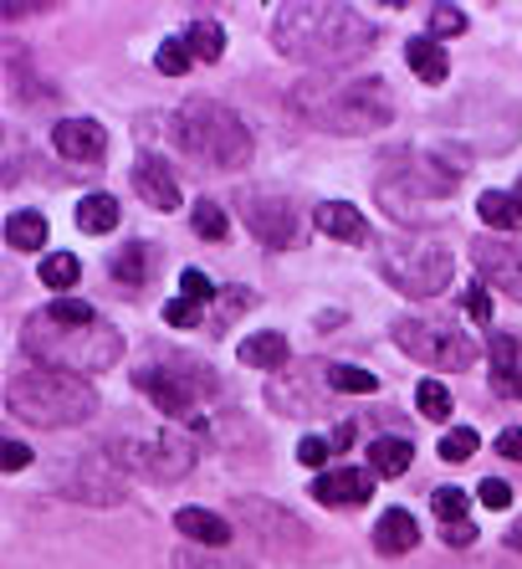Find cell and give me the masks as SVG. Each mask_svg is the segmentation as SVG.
Segmentation results:
<instances>
[{
	"instance_id": "obj_12",
	"label": "cell",
	"mask_w": 522,
	"mask_h": 569,
	"mask_svg": "<svg viewBox=\"0 0 522 569\" xmlns=\"http://www.w3.org/2000/svg\"><path fill=\"white\" fill-rule=\"evenodd\" d=\"M57 492L72 503H92V508H118L123 503V477L113 467V451H88L72 467L57 472Z\"/></svg>"
},
{
	"instance_id": "obj_6",
	"label": "cell",
	"mask_w": 522,
	"mask_h": 569,
	"mask_svg": "<svg viewBox=\"0 0 522 569\" xmlns=\"http://www.w3.org/2000/svg\"><path fill=\"white\" fill-rule=\"evenodd\" d=\"M174 144L210 170H241L251 159V129L215 98H190L174 113Z\"/></svg>"
},
{
	"instance_id": "obj_26",
	"label": "cell",
	"mask_w": 522,
	"mask_h": 569,
	"mask_svg": "<svg viewBox=\"0 0 522 569\" xmlns=\"http://www.w3.org/2000/svg\"><path fill=\"white\" fill-rule=\"evenodd\" d=\"M6 247H16V252H41V247H47V216L41 211L6 216Z\"/></svg>"
},
{
	"instance_id": "obj_45",
	"label": "cell",
	"mask_w": 522,
	"mask_h": 569,
	"mask_svg": "<svg viewBox=\"0 0 522 569\" xmlns=\"http://www.w3.org/2000/svg\"><path fill=\"white\" fill-rule=\"evenodd\" d=\"M496 451H502L508 462H522V431H518V426H512V431H502V437H496Z\"/></svg>"
},
{
	"instance_id": "obj_37",
	"label": "cell",
	"mask_w": 522,
	"mask_h": 569,
	"mask_svg": "<svg viewBox=\"0 0 522 569\" xmlns=\"http://www.w3.org/2000/svg\"><path fill=\"white\" fill-rule=\"evenodd\" d=\"M174 569H247V565L221 559L215 549H180V555H174Z\"/></svg>"
},
{
	"instance_id": "obj_23",
	"label": "cell",
	"mask_w": 522,
	"mask_h": 569,
	"mask_svg": "<svg viewBox=\"0 0 522 569\" xmlns=\"http://www.w3.org/2000/svg\"><path fill=\"white\" fill-rule=\"evenodd\" d=\"M313 221H318V231L333 241H364L369 237V221L353 211V206H343V200H323L313 211Z\"/></svg>"
},
{
	"instance_id": "obj_17",
	"label": "cell",
	"mask_w": 522,
	"mask_h": 569,
	"mask_svg": "<svg viewBox=\"0 0 522 569\" xmlns=\"http://www.w3.org/2000/svg\"><path fill=\"white\" fill-rule=\"evenodd\" d=\"M374 492V472H359V467H339V472H318L313 482V498L328 508H353V503H369Z\"/></svg>"
},
{
	"instance_id": "obj_15",
	"label": "cell",
	"mask_w": 522,
	"mask_h": 569,
	"mask_svg": "<svg viewBox=\"0 0 522 569\" xmlns=\"http://www.w3.org/2000/svg\"><path fill=\"white\" fill-rule=\"evenodd\" d=\"M471 257H476V272L492 288H502L508 298L522 303V241H476Z\"/></svg>"
},
{
	"instance_id": "obj_8",
	"label": "cell",
	"mask_w": 522,
	"mask_h": 569,
	"mask_svg": "<svg viewBox=\"0 0 522 569\" xmlns=\"http://www.w3.org/2000/svg\"><path fill=\"white\" fill-rule=\"evenodd\" d=\"M379 267L405 298H441L451 288V252L435 237H394L379 247Z\"/></svg>"
},
{
	"instance_id": "obj_47",
	"label": "cell",
	"mask_w": 522,
	"mask_h": 569,
	"mask_svg": "<svg viewBox=\"0 0 522 569\" xmlns=\"http://www.w3.org/2000/svg\"><path fill=\"white\" fill-rule=\"evenodd\" d=\"M471 539H476V529H471V523H451V529H445V543H451V549H466Z\"/></svg>"
},
{
	"instance_id": "obj_44",
	"label": "cell",
	"mask_w": 522,
	"mask_h": 569,
	"mask_svg": "<svg viewBox=\"0 0 522 569\" xmlns=\"http://www.w3.org/2000/svg\"><path fill=\"white\" fill-rule=\"evenodd\" d=\"M461 303H466V313L476 318V323H486V318H492V292H486L482 282H476V288H466V298H461Z\"/></svg>"
},
{
	"instance_id": "obj_2",
	"label": "cell",
	"mask_w": 522,
	"mask_h": 569,
	"mask_svg": "<svg viewBox=\"0 0 522 569\" xmlns=\"http://www.w3.org/2000/svg\"><path fill=\"white\" fill-rule=\"evenodd\" d=\"M21 345H27V355L37 359V365H47V370H67V375H103L118 365V355H123V333L108 323V318H98L88 303H78V298H57V303L37 308V313L27 318V329H21Z\"/></svg>"
},
{
	"instance_id": "obj_3",
	"label": "cell",
	"mask_w": 522,
	"mask_h": 569,
	"mask_svg": "<svg viewBox=\"0 0 522 569\" xmlns=\"http://www.w3.org/2000/svg\"><path fill=\"white\" fill-rule=\"evenodd\" d=\"M288 108L308 129L359 139L394 119V93L384 78H302L288 93Z\"/></svg>"
},
{
	"instance_id": "obj_48",
	"label": "cell",
	"mask_w": 522,
	"mask_h": 569,
	"mask_svg": "<svg viewBox=\"0 0 522 569\" xmlns=\"http://www.w3.org/2000/svg\"><path fill=\"white\" fill-rule=\"evenodd\" d=\"M508 549H522V523H512L508 529Z\"/></svg>"
},
{
	"instance_id": "obj_33",
	"label": "cell",
	"mask_w": 522,
	"mask_h": 569,
	"mask_svg": "<svg viewBox=\"0 0 522 569\" xmlns=\"http://www.w3.org/2000/svg\"><path fill=\"white\" fill-rule=\"evenodd\" d=\"M415 400H420V416H425V421H445V416L456 411V400H451V390H445L441 380H420Z\"/></svg>"
},
{
	"instance_id": "obj_41",
	"label": "cell",
	"mask_w": 522,
	"mask_h": 569,
	"mask_svg": "<svg viewBox=\"0 0 522 569\" xmlns=\"http://www.w3.org/2000/svg\"><path fill=\"white\" fill-rule=\"evenodd\" d=\"M180 298H190V303H200V308H205L210 298H215V282H210L205 272H195V267H190V272H184V278H180Z\"/></svg>"
},
{
	"instance_id": "obj_22",
	"label": "cell",
	"mask_w": 522,
	"mask_h": 569,
	"mask_svg": "<svg viewBox=\"0 0 522 569\" xmlns=\"http://www.w3.org/2000/svg\"><path fill=\"white\" fill-rule=\"evenodd\" d=\"M420 543V529H415V518L405 513V508H390V513L379 518L374 523V549L379 555H410V549H415Z\"/></svg>"
},
{
	"instance_id": "obj_7",
	"label": "cell",
	"mask_w": 522,
	"mask_h": 569,
	"mask_svg": "<svg viewBox=\"0 0 522 569\" xmlns=\"http://www.w3.org/2000/svg\"><path fill=\"white\" fill-rule=\"evenodd\" d=\"M164 365H139L133 370V385L144 390L149 400H154V411H164L170 421H190L200 426V406H205V396L215 390V375L200 370L195 359H180V355H159Z\"/></svg>"
},
{
	"instance_id": "obj_46",
	"label": "cell",
	"mask_w": 522,
	"mask_h": 569,
	"mask_svg": "<svg viewBox=\"0 0 522 569\" xmlns=\"http://www.w3.org/2000/svg\"><path fill=\"white\" fill-rule=\"evenodd\" d=\"M27 462H31V447H21V441H6V472H21Z\"/></svg>"
},
{
	"instance_id": "obj_13",
	"label": "cell",
	"mask_w": 522,
	"mask_h": 569,
	"mask_svg": "<svg viewBox=\"0 0 522 569\" xmlns=\"http://www.w3.org/2000/svg\"><path fill=\"white\" fill-rule=\"evenodd\" d=\"M235 518L251 523L257 539L267 549H277V555H302L313 543V533L302 529L298 513H288V508H277V503H261V498H235Z\"/></svg>"
},
{
	"instance_id": "obj_10",
	"label": "cell",
	"mask_w": 522,
	"mask_h": 569,
	"mask_svg": "<svg viewBox=\"0 0 522 569\" xmlns=\"http://www.w3.org/2000/svg\"><path fill=\"white\" fill-rule=\"evenodd\" d=\"M118 462L154 477V482H184V477L195 472V437L190 431H159L154 441L118 447Z\"/></svg>"
},
{
	"instance_id": "obj_49",
	"label": "cell",
	"mask_w": 522,
	"mask_h": 569,
	"mask_svg": "<svg viewBox=\"0 0 522 569\" xmlns=\"http://www.w3.org/2000/svg\"><path fill=\"white\" fill-rule=\"evenodd\" d=\"M518 206H522V180H518Z\"/></svg>"
},
{
	"instance_id": "obj_31",
	"label": "cell",
	"mask_w": 522,
	"mask_h": 569,
	"mask_svg": "<svg viewBox=\"0 0 522 569\" xmlns=\"http://www.w3.org/2000/svg\"><path fill=\"white\" fill-rule=\"evenodd\" d=\"M328 385H333V396H374L379 380L359 365H328Z\"/></svg>"
},
{
	"instance_id": "obj_19",
	"label": "cell",
	"mask_w": 522,
	"mask_h": 569,
	"mask_svg": "<svg viewBox=\"0 0 522 569\" xmlns=\"http://www.w3.org/2000/svg\"><path fill=\"white\" fill-rule=\"evenodd\" d=\"M133 190H139L154 211H180V186H174V174L164 159H139V164H133Z\"/></svg>"
},
{
	"instance_id": "obj_38",
	"label": "cell",
	"mask_w": 522,
	"mask_h": 569,
	"mask_svg": "<svg viewBox=\"0 0 522 569\" xmlns=\"http://www.w3.org/2000/svg\"><path fill=\"white\" fill-rule=\"evenodd\" d=\"M471 451H476V431H466V426H456V431H445V437H441V457H445V462H466Z\"/></svg>"
},
{
	"instance_id": "obj_43",
	"label": "cell",
	"mask_w": 522,
	"mask_h": 569,
	"mask_svg": "<svg viewBox=\"0 0 522 569\" xmlns=\"http://www.w3.org/2000/svg\"><path fill=\"white\" fill-rule=\"evenodd\" d=\"M476 498H482L486 508H508V503H512V488L502 482V477H486L482 488H476Z\"/></svg>"
},
{
	"instance_id": "obj_40",
	"label": "cell",
	"mask_w": 522,
	"mask_h": 569,
	"mask_svg": "<svg viewBox=\"0 0 522 569\" xmlns=\"http://www.w3.org/2000/svg\"><path fill=\"white\" fill-rule=\"evenodd\" d=\"M431 31H435V37H461V31H466L461 6H435V11H431Z\"/></svg>"
},
{
	"instance_id": "obj_24",
	"label": "cell",
	"mask_w": 522,
	"mask_h": 569,
	"mask_svg": "<svg viewBox=\"0 0 522 569\" xmlns=\"http://www.w3.org/2000/svg\"><path fill=\"white\" fill-rule=\"evenodd\" d=\"M405 62L420 82H441L445 72H451V57H445V47L435 37H410L405 41Z\"/></svg>"
},
{
	"instance_id": "obj_9",
	"label": "cell",
	"mask_w": 522,
	"mask_h": 569,
	"mask_svg": "<svg viewBox=\"0 0 522 569\" xmlns=\"http://www.w3.org/2000/svg\"><path fill=\"white\" fill-rule=\"evenodd\" d=\"M394 345L405 349L415 365H435V370H471L476 365V339L456 329V323H441V318H400L394 323Z\"/></svg>"
},
{
	"instance_id": "obj_32",
	"label": "cell",
	"mask_w": 522,
	"mask_h": 569,
	"mask_svg": "<svg viewBox=\"0 0 522 569\" xmlns=\"http://www.w3.org/2000/svg\"><path fill=\"white\" fill-rule=\"evenodd\" d=\"M82 278V262L72 252H52L47 262H41V282L52 292H72V282Z\"/></svg>"
},
{
	"instance_id": "obj_30",
	"label": "cell",
	"mask_w": 522,
	"mask_h": 569,
	"mask_svg": "<svg viewBox=\"0 0 522 569\" xmlns=\"http://www.w3.org/2000/svg\"><path fill=\"white\" fill-rule=\"evenodd\" d=\"M184 47H190V57H200V62H221L225 31L215 27V21H195V27L184 31Z\"/></svg>"
},
{
	"instance_id": "obj_18",
	"label": "cell",
	"mask_w": 522,
	"mask_h": 569,
	"mask_svg": "<svg viewBox=\"0 0 522 569\" xmlns=\"http://www.w3.org/2000/svg\"><path fill=\"white\" fill-rule=\"evenodd\" d=\"M486 365H492V390L508 400H522V345L512 333H496L486 345Z\"/></svg>"
},
{
	"instance_id": "obj_4",
	"label": "cell",
	"mask_w": 522,
	"mask_h": 569,
	"mask_svg": "<svg viewBox=\"0 0 522 569\" xmlns=\"http://www.w3.org/2000/svg\"><path fill=\"white\" fill-rule=\"evenodd\" d=\"M6 406H11V416L41 426V431H62V426H82L92 411H98V390H92L82 375L31 365V370L11 375Z\"/></svg>"
},
{
	"instance_id": "obj_25",
	"label": "cell",
	"mask_w": 522,
	"mask_h": 569,
	"mask_svg": "<svg viewBox=\"0 0 522 569\" xmlns=\"http://www.w3.org/2000/svg\"><path fill=\"white\" fill-rule=\"evenodd\" d=\"M149 267H154V247H149V241H129V247L108 262V272H113V282H123V288H139V282H149Z\"/></svg>"
},
{
	"instance_id": "obj_14",
	"label": "cell",
	"mask_w": 522,
	"mask_h": 569,
	"mask_svg": "<svg viewBox=\"0 0 522 569\" xmlns=\"http://www.w3.org/2000/svg\"><path fill=\"white\" fill-rule=\"evenodd\" d=\"M323 390H333V385H328V365L323 359H308V365L277 370V380L267 385V400H272L282 416H313Z\"/></svg>"
},
{
	"instance_id": "obj_28",
	"label": "cell",
	"mask_w": 522,
	"mask_h": 569,
	"mask_svg": "<svg viewBox=\"0 0 522 569\" xmlns=\"http://www.w3.org/2000/svg\"><path fill=\"white\" fill-rule=\"evenodd\" d=\"M476 216H482L492 231H512V226L522 221V206H518V196H502V190H482V200H476Z\"/></svg>"
},
{
	"instance_id": "obj_27",
	"label": "cell",
	"mask_w": 522,
	"mask_h": 569,
	"mask_svg": "<svg viewBox=\"0 0 522 569\" xmlns=\"http://www.w3.org/2000/svg\"><path fill=\"white\" fill-rule=\"evenodd\" d=\"M410 462H415V451H410L405 437H379L374 447H369V467H374L379 477H400L410 472Z\"/></svg>"
},
{
	"instance_id": "obj_29",
	"label": "cell",
	"mask_w": 522,
	"mask_h": 569,
	"mask_svg": "<svg viewBox=\"0 0 522 569\" xmlns=\"http://www.w3.org/2000/svg\"><path fill=\"white\" fill-rule=\"evenodd\" d=\"M118 216H123V211H118L113 196H88V200L78 206V226L88 231V237H103V231H113Z\"/></svg>"
},
{
	"instance_id": "obj_16",
	"label": "cell",
	"mask_w": 522,
	"mask_h": 569,
	"mask_svg": "<svg viewBox=\"0 0 522 569\" xmlns=\"http://www.w3.org/2000/svg\"><path fill=\"white\" fill-rule=\"evenodd\" d=\"M52 144L62 159H78V164H98L108 154V129L98 119H62L52 129Z\"/></svg>"
},
{
	"instance_id": "obj_5",
	"label": "cell",
	"mask_w": 522,
	"mask_h": 569,
	"mask_svg": "<svg viewBox=\"0 0 522 569\" xmlns=\"http://www.w3.org/2000/svg\"><path fill=\"white\" fill-rule=\"evenodd\" d=\"M384 174H379V206L394 221H425L435 206H445V196L456 190L461 164L441 170V154H420V149H400V154H384Z\"/></svg>"
},
{
	"instance_id": "obj_36",
	"label": "cell",
	"mask_w": 522,
	"mask_h": 569,
	"mask_svg": "<svg viewBox=\"0 0 522 569\" xmlns=\"http://www.w3.org/2000/svg\"><path fill=\"white\" fill-rule=\"evenodd\" d=\"M431 508H435V518H441L445 529H451V523H466V492L461 488H435Z\"/></svg>"
},
{
	"instance_id": "obj_34",
	"label": "cell",
	"mask_w": 522,
	"mask_h": 569,
	"mask_svg": "<svg viewBox=\"0 0 522 569\" xmlns=\"http://www.w3.org/2000/svg\"><path fill=\"white\" fill-rule=\"evenodd\" d=\"M190 47H184V37H170V41H159V52H154V67L164 72V78H184L190 72Z\"/></svg>"
},
{
	"instance_id": "obj_11",
	"label": "cell",
	"mask_w": 522,
	"mask_h": 569,
	"mask_svg": "<svg viewBox=\"0 0 522 569\" xmlns=\"http://www.w3.org/2000/svg\"><path fill=\"white\" fill-rule=\"evenodd\" d=\"M235 211H241V221L251 226V237H257L261 247H298L302 221H298V206H292L288 196L251 186L235 196Z\"/></svg>"
},
{
	"instance_id": "obj_39",
	"label": "cell",
	"mask_w": 522,
	"mask_h": 569,
	"mask_svg": "<svg viewBox=\"0 0 522 569\" xmlns=\"http://www.w3.org/2000/svg\"><path fill=\"white\" fill-rule=\"evenodd\" d=\"M333 451H339V447H333V437H302L298 441V462L302 467H323Z\"/></svg>"
},
{
	"instance_id": "obj_42",
	"label": "cell",
	"mask_w": 522,
	"mask_h": 569,
	"mask_svg": "<svg viewBox=\"0 0 522 569\" xmlns=\"http://www.w3.org/2000/svg\"><path fill=\"white\" fill-rule=\"evenodd\" d=\"M164 323H174V329H195V323H200V303H190V298L164 303Z\"/></svg>"
},
{
	"instance_id": "obj_35",
	"label": "cell",
	"mask_w": 522,
	"mask_h": 569,
	"mask_svg": "<svg viewBox=\"0 0 522 569\" xmlns=\"http://www.w3.org/2000/svg\"><path fill=\"white\" fill-rule=\"evenodd\" d=\"M195 231H200V241H225L231 221H225V211L215 200H195Z\"/></svg>"
},
{
	"instance_id": "obj_21",
	"label": "cell",
	"mask_w": 522,
	"mask_h": 569,
	"mask_svg": "<svg viewBox=\"0 0 522 569\" xmlns=\"http://www.w3.org/2000/svg\"><path fill=\"white\" fill-rule=\"evenodd\" d=\"M235 359H241V365H257V370H288L292 349L277 329H261V333H247V339H241Z\"/></svg>"
},
{
	"instance_id": "obj_20",
	"label": "cell",
	"mask_w": 522,
	"mask_h": 569,
	"mask_svg": "<svg viewBox=\"0 0 522 569\" xmlns=\"http://www.w3.org/2000/svg\"><path fill=\"white\" fill-rule=\"evenodd\" d=\"M174 529L190 543H200V549H225V543H231V523H225L221 513H210V508H180Z\"/></svg>"
},
{
	"instance_id": "obj_1",
	"label": "cell",
	"mask_w": 522,
	"mask_h": 569,
	"mask_svg": "<svg viewBox=\"0 0 522 569\" xmlns=\"http://www.w3.org/2000/svg\"><path fill=\"white\" fill-rule=\"evenodd\" d=\"M374 21L359 16V6L339 0H292L272 11V47L302 67H349L364 52H374Z\"/></svg>"
}]
</instances>
